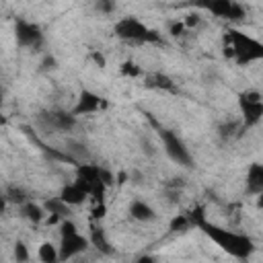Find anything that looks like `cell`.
<instances>
[{
  "mask_svg": "<svg viewBox=\"0 0 263 263\" xmlns=\"http://www.w3.org/2000/svg\"><path fill=\"white\" fill-rule=\"evenodd\" d=\"M205 228H208L205 232L212 236V240H214L220 249L228 251L230 255H234V257H238V259L249 257L251 240H249L245 234H238V232L226 230V228H218V226H205Z\"/></svg>",
  "mask_w": 263,
  "mask_h": 263,
  "instance_id": "1",
  "label": "cell"
},
{
  "mask_svg": "<svg viewBox=\"0 0 263 263\" xmlns=\"http://www.w3.org/2000/svg\"><path fill=\"white\" fill-rule=\"evenodd\" d=\"M115 35L127 43H148V41H158V35L150 31L140 18L134 16H123L115 23Z\"/></svg>",
  "mask_w": 263,
  "mask_h": 263,
  "instance_id": "2",
  "label": "cell"
},
{
  "mask_svg": "<svg viewBox=\"0 0 263 263\" xmlns=\"http://www.w3.org/2000/svg\"><path fill=\"white\" fill-rule=\"evenodd\" d=\"M162 142H164V152L171 160H175L177 164H183V166H191V154L177 134L162 132Z\"/></svg>",
  "mask_w": 263,
  "mask_h": 263,
  "instance_id": "3",
  "label": "cell"
},
{
  "mask_svg": "<svg viewBox=\"0 0 263 263\" xmlns=\"http://www.w3.org/2000/svg\"><path fill=\"white\" fill-rule=\"evenodd\" d=\"M240 109L247 125H257L263 115V103H261V92L259 90H247L240 97Z\"/></svg>",
  "mask_w": 263,
  "mask_h": 263,
  "instance_id": "4",
  "label": "cell"
},
{
  "mask_svg": "<svg viewBox=\"0 0 263 263\" xmlns=\"http://www.w3.org/2000/svg\"><path fill=\"white\" fill-rule=\"evenodd\" d=\"M14 35H16V43L21 47H35L43 39L41 29L31 21H18L14 27Z\"/></svg>",
  "mask_w": 263,
  "mask_h": 263,
  "instance_id": "5",
  "label": "cell"
},
{
  "mask_svg": "<svg viewBox=\"0 0 263 263\" xmlns=\"http://www.w3.org/2000/svg\"><path fill=\"white\" fill-rule=\"evenodd\" d=\"M45 121L55 132H70L76 125V115L74 113H64V111H51V113L45 115Z\"/></svg>",
  "mask_w": 263,
  "mask_h": 263,
  "instance_id": "6",
  "label": "cell"
},
{
  "mask_svg": "<svg viewBox=\"0 0 263 263\" xmlns=\"http://www.w3.org/2000/svg\"><path fill=\"white\" fill-rule=\"evenodd\" d=\"M64 203H68L70 208H74V205H78V203H82L86 197H88V193H86V189L78 183V181H72V183H68L62 191H60V195H58Z\"/></svg>",
  "mask_w": 263,
  "mask_h": 263,
  "instance_id": "7",
  "label": "cell"
},
{
  "mask_svg": "<svg viewBox=\"0 0 263 263\" xmlns=\"http://www.w3.org/2000/svg\"><path fill=\"white\" fill-rule=\"evenodd\" d=\"M129 216L134 220H138V222H150V220L156 218V212H154V208L148 201H144V199H132V203H129Z\"/></svg>",
  "mask_w": 263,
  "mask_h": 263,
  "instance_id": "8",
  "label": "cell"
},
{
  "mask_svg": "<svg viewBox=\"0 0 263 263\" xmlns=\"http://www.w3.org/2000/svg\"><path fill=\"white\" fill-rule=\"evenodd\" d=\"M101 107V97H97L95 92L90 90H82V95L78 97V105L74 107V115H80V113H95L99 111Z\"/></svg>",
  "mask_w": 263,
  "mask_h": 263,
  "instance_id": "9",
  "label": "cell"
},
{
  "mask_svg": "<svg viewBox=\"0 0 263 263\" xmlns=\"http://www.w3.org/2000/svg\"><path fill=\"white\" fill-rule=\"evenodd\" d=\"M247 189L253 195H259L261 189H263V168H261L259 162L251 164L249 171H247Z\"/></svg>",
  "mask_w": 263,
  "mask_h": 263,
  "instance_id": "10",
  "label": "cell"
},
{
  "mask_svg": "<svg viewBox=\"0 0 263 263\" xmlns=\"http://www.w3.org/2000/svg\"><path fill=\"white\" fill-rule=\"evenodd\" d=\"M21 214H23L29 222H33V224H41V222L45 220V216H47V212H45L43 205H39V203H35V201H29V199L21 203Z\"/></svg>",
  "mask_w": 263,
  "mask_h": 263,
  "instance_id": "11",
  "label": "cell"
},
{
  "mask_svg": "<svg viewBox=\"0 0 263 263\" xmlns=\"http://www.w3.org/2000/svg\"><path fill=\"white\" fill-rule=\"evenodd\" d=\"M37 259L43 261V263H53V261H58V259H60L58 247H55L53 242H49V240L41 242V245L37 247Z\"/></svg>",
  "mask_w": 263,
  "mask_h": 263,
  "instance_id": "12",
  "label": "cell"
},
{
  "mask_svg": "<svg viewBox=\"0 0 263 263\" xmlns=\"http://www.w3.org/2000/svg\"><path fill=\"white\" fill-rule=\"evenodd\" d=\"M181 21H183L185 29H195V27H199V25H201V16H199V12H197V10L187 12V14H185Z\"/></svg>",
  "mask_w": 263,
  "mask_h": 263,
  "instance_id": "13",
  "label": "cell"
},
{
  "mask_svg": "<svg viewBox=\"0 0 263 263\" xmlns=\"http://www.w3.org/2000/svg\"><path fill=\"white\" fill-rule=\"evenodd\" d=\"M119 70H121V74H123V76H132V78H136V76H140V74H142L140 66H138V64H134V62H123V64L119 66Z\"/></svg>",
  "mask_w": 263,
  "mask_h": 263,
  "instance_id": "14",
  "label": "cell"
},
{
  "mask_svg": "<svg viewBox=\"0 0 263 263\" xmlns=\"http://www.w3.org/2000/svg\"><path fill=\"white\" fill-rule=\"evenodd\" d=\"M12 255H14V259L16 261H27L31 255H29V249H27V245L25 242H14V249H12Z\"/></svg>",
  "mask_w": 263,
  "mask_h": 263,
  "instance_id": "15",
  "label": "cell"
},
{
  "mask_svg": "<svg viewBox=\"0 0 263 263\" xmlns=\"http://www.w3.org/2000/svg\"><path fill=\"white\" fill-rule=\"evenodd\" d=\"M95 8L101 14H111L115 10V0H95Z\"/></svg>",
  "mask_w": 263,
  "mask_h": 263,
  "instance_id": "16",
  "label": "cell"
},
{
  "mask_svg": "<svg viewBox=\"0 0 263 263\" xmlns=\"http://www.w3.org/2000/svg\"><path fill=\"white\" fill-rule=\"evenodd\" d=\"M185 31H187V29H185V25H183L181 18H179V21H173V23L168 25V33H171L173 37H181Z\"/></svg>",
  "mask_w": 263,
  "mask_h": 263,
  "instance_id": "17",
  "label": "cell"
},
{
  "mask_svg": "<svg viewBox=\"0 0 263 263\" xmlns=\"http://www.w3.org/2000/svg\"><path fill=\"white\" fill-rule=\"evenodd\" d=\"M92 60H95V64H99V68L107 66V60H105V55L101 51H92Z\"/></svg>",
  "mask_w": 263,
  "mask_h": 263,
  "instance_id": "18",
  "label": "cell"
},
{
  "mask_svg": "<svg viewBox=\"0 0 263 263\" xmlns=\"http://www.w3.org/2000/svg\"><path fill=\"white\" fill-rule=\"evenodd\" d=\"M6 201H8V199H6V197H2V195H0V214H2V212H4V210H6Z\"/></svg>",
  "mask_w": 263,
  "mask_h": 263,
  "instance_id": "19",
  "label": "cell"
},
{
  "mask_svg": "<svg viewBox=\"0 0 263 263\" xmlns=\"http://www.w3.org/2000/svg\"><path fill=\"white\" fill-rule=\"evenodd\" d=\"M0 107H2V88H0Z\"/></svg>",
  "mask_w": 263,
  "mask_h": 263,
  "instance_id": "20",
  "label": "cell"
}]
</instances>
